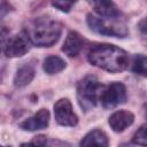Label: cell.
<instances>
[{
	"label": "cell",
	"mask_w": 147,
	"mask_h": 147,
	"mask_svg": "<svg viewBox=\"0 0 147 147\" xmlns=\"http://www.w3.org/2000/svg\"><path fill=\"white\" fill-rule=\"evenodd\" d=\"M88 62L108 72H122L129 67L127 53L110 44H99L93 46L87 54Z\"/></svg>",
	"instance_id": "1"
},
{
	"label": "cell",
	"mask_w": 147,
	"mask_h": 147,
	"mask_svg": "<svg viewBox=\"0 0 147 147\" xmlns=\"http://www.w3.org/2000/svg\"><path fill=\"white\" fill-rule=\"evenodd\" d=\"M30 42L39 47H49L54 45L62 32V25L51 16H39L29 20L23 31Z\"/></svg>",
	"instance_id": "2"
},
{
	"label": "cell",
	"mask_w": 147,
	"mask_h": 147,
	"mask_svg": "<svg viewBox=\"0 0 147 147\" xmlns=\"http://www.w3.org/2000/svg\"><path fill=\"white\" fill-rule=\"evenodd\" d=\"M106 86L101 84L93 75L84 77L77 85V100L82 109L85 111L94 108L101 102V96Z\"/></svg>",
	"instance_id": "3"
},
{
	"label": "cell",
	"mask_w": 147,
	"mask_h": 147,
	"mask_svg": "<svg viewBox=\"0 0 147 147\" xmlns=\"http://www.w3.org/2000/svg\"><path fill=\"white\" fill-rule=\"evenodd\" d=\"M86 22L91 30L99 34L124 38L127 36V28L119 18H105L92 14L87 15Z\"/></svg>",
	"instance_id": "4"
},
{
	"label": "cell",
	"mask_w": 147,
	"mask_h": 147,
	"mask_svg": "<svg viewBox=\"0 0 147 147\" xmlns=\"http://www.w3.org/2000/svg\"><path fill=\"white\" fill-rule=\"evenodd\" d=\"M126 99H127V94H126L125 86L122 83L115 82L106 86L101 96V103L103 108L113 109L118 105L124 103Z\"/></svg>",
	"instance_id": "5"
},
{
	"label": "cell",
	"mask_w": 147,
	"mask_h": 147,
	"mask_svg": "<svg viewBox=\"0 0 147 147\" xmlns=\"http://www.w3.org/2000/svg\"><path fill=\"white\" fill-rule=\"evenodd\" d=\"M30 40L24 32L15 34L2 42V51L7 57H20L30 51Z\"/></svg>",
	"instance_id": "6"
},
{
	"label": "cell",
	"mask_w": 147,
	"mask_h": 147,
	"mask_svg": "<svg viewBox=\"0 0 147 147\" xmlns=\"http://www.w3.org/2000/svg\"><path fill=\"white\" fill-rule=\"evenodd\" d=\"M54 116L57 124L62 126H75L78 117L72 110V105L68 99H60L54 105Z\"/></svg>",
	"instance_id": "7"
},
{
	"label": "cell",
	"mask_w": 147,
	"mask_h": 147,
	"mask_svg": "<svg viewBox=\"0 0 147 147\" xmlns=\"http://www.w3.org/2000/svg\"><path fill=\"white\" fill-rule=\"evenodd\" d=\"M49 123V111L45 108L40 109L32 117L23 121L20 124V127L24 131H37L42 130L48 126Z\"/></svg>",
	"instance_id": "8"
},
{
	"label": "cell",
	"mask_w": 147,
	"mask_h": 147,
	"mask_svg": "<svg viewBox=\"0 0 147 147\" xmlns=\"http://www.w3.org/2000/svg\"><path fill=\"white\" fill-rule=\"evenodd\" d=\"M134 121V115L129 110H117L113 113L108 119V123L113 131L115 132H122L125 129H127Z\"/></svg>",
	"instance_id": "9"
},
{
	"label": "cell",
	"mask_w": 147,
	"mask_h": 147,
	"mask_svg": "<svg viewBox=\"0 0 147 147\" xmlns=\"http://www.w3.org/2000/svg\"><path fill=\"white\" fill-rule=\"evenodd\" d=\"M83 46L84 39L82 38V36L76 31H70L63 42L62 52H64V54L69 57H75L80 53Z\"/></svg>",
	"instance_id": "10"
},
{
	"label": "cell",
	"mask_w": 147,
	"mask_h": 147,
	"mask_svg": "<svg viewBox=\"0 0 147 147\" xmlns=\"http://www.w3.org/2000/svg\"><path fill=\"white\" fill-rule=\"evenodd\" d=\"M92 6L100 17L105 18H119L122 13L113 1H94Z\"/></svg>",
	"instance_id": "11"
},
{
	"label": "cell",
	"mask_w": 147,
	"mask_h": 147,
	"mask_svg": "<svg viewBox=\"0 0 147 147\" xmlns=\"http://www.w3.org/2000/svg\"><path fill=\"white\" fill-rule=\"evenodd\" d=\"M79 147H108V138L103 131L92 130L82 139Z\"/></svg>",
	"instance_id": "12"
},
{
	"label": "cell",
	"mask_w": 147,
	"mask_h": 147,
	"mask_svg": "<svg viewBox=\"0 0 147 147\" xmlns=\"http://www.w3.org/2000/svg\"><path fill=\"white\" fill-rule=\"evenodd\" d=\"M34 77V68L31 64H24L22 65L15 75L14 84L16 87H23L31 83V80Z\"/></svg>",
	"instance_id": "13"
},
{
	"label": "cell",
	"mask_w": 147,
	"mask_h": 147,
	"mask_svg": "<svg viewBox=\"0 0 147 147\" xmlns=\"http://www.w3.org/2000/svg\"><path fill=\"white\" fill-rule=\"evenodd\" d=\"M67 63L63 59L57 55H49L44 60V71L48 75H55L61 72L65 68Z\"/></svg>",
	"instance_id": "14"
},
{
	"label": "cell",
	"mask_w": 147,
	"mask_h": 147,
	"mask_svg": "<svg viewBox=\"0 0 147 147\" xmlns=\"http://www.w3.org/2000/svg\"><path fill=\"white\" fill-rule=\"evenodd\" d=\"M131 69L134 74L147 77V56H145L142 54L134 55Z\"/></svg>",
	"instance_id": "15"
},
{
	"label": "cell",
	"mask_w": 147,
	"mask_h": 147,
	"mask_svg": "<svg viewBox=\"0 0 147 147\" xmlns=\"http://www.w3.org/2000/svg\"><path fill=\"white\" fill-rule=\"evenodd\" d=\"M132 142L139 146L147 147V124L141 125L133 134Z\"/></svg>",
	"instance_id": "16"
},
{
	"label": "cell",
	"mask_w": 147,
	"mask_h": 147,
	"mask_svg": "<svg viewBox=\"0 0 147 147\" xmlns=\"http://www.w3.org/2000/svg\"><path fill=\"white\" fill-rule=\"evenodd\" d=\"M46 145H47L46 137L42 136V134H40V136L34 137L30 142L22 144L20 147H46Z\"/></svg>",
	"instance_id": "17"
},
{
	"label": "cell",
	"mask_w": 147,
	"mask_h": 147,
	"mask_svg": "<svg viewBox=\"0 0 147 147\" xmlns=\"http://www.w3.org/2000/svg\"><path fill=\"white\" fill-rule=\"evenodd\" d=\"M52 6L57 8L59 10L61 11H64V13H69L71 7L74 6V2L72 1H53L52 2Z\"/></svg>",
	"instance_id": "18"
},
{
	"label": "cell",
	"mask_w": 147,
	"mask_h": 147,
	"mask_svg": "<svg viewBox=\"0 0 147 147\" xmlns=\"http://www.w3.org/2000/svg\"><path fill=\"white\" fill-rule=\"evenodd\" d=\"M138 30L140 31L141 36L146 37L147 38V17L141 20L139 23H138Z\"/></svg>",
	"instance_id": "19"
},
{
	"label": "cell",
	"mask_w": 147,
	"mask_h": 147,
	"mask_svg": "<svg viewBox=\"0 0 147 147\" xmlns=\"http://www.w3.org/2000/svg\"><path fill=\"white\" fill-rule=\"evenodd\" d=\"M46 147H71L69 144L60 141V140H51L49 142H47Z\"/></svg>",
	"instance_id": "20"
},
{
	"label": "cell",
	"mask_w": 147,
	"mask_h": 147,
	"mask_svg": "<svg viewBox=\"0 0 147 147\" xmlns=\"http://www.w3.org/2000/svg\"><path fill=\"white\" fill-rule=\"evenodd\" d=\"M119 147H132V146H130V145H127V144H123V145H121Z\"/></svg>",
	"instance_id": "21"
},
{
	"label": "cell",
	"mask_w": 147,
	"mask_h": 147,
	"mask_svg": "<svg viewBox=\"0 0 147 147\" xmlns=\"http://www.w3.org/2000/svg\"><path fill=\"white\" fill-rule=\"evenodd\" d=\"M145 117L147 118V106H146V111H145Z\"/></svg>",
	"instance_id": "22"
},
{
	"label": "cell",
	"mask_w": 147,
	"mask_h": 147,
	"mask_svg": "<svg viewBox=\"0 0 147 147\" xmlns=\"http://www.w3.org/2000/svg\"><path fill=\"white\" fill-rule=\"evenodd\" d=\"M2 147H10V146H2Z\"/></svg>",
	"instance_id": "23"
}]
</instances>
